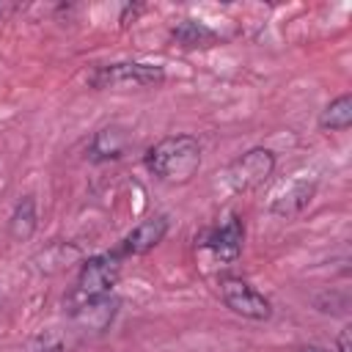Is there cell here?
Listing matches in <instances>:
<instances>
[{"mask_svg":"<svg viewBox=\"0 0 352 352\" xmlns=\"http://www.w3.org/2000/svg\"><path fill=\"white\" fill-rule=\"evenodd\" d=\"M146 168L168 184L190 182L201 168V143L192 135H173L160 140L146 154Z\"/></svg>","mask_w":352,"mask_h":352,"instance_id":"obj_1","label":"cell"},{"mask_svg":"<svg viewBox=\"0 0 352 352\" xmlns=\"http://www.w3.org/2000/svg\"><path fill=\"white\" fill-rule=\"evenodd\" d=\"M165 80V69L157 63H107L96 66L88 77L94 88H151Z\"/></svg>","mask_w":352,"mask_h":352,"instance_id":"obj_2","label":"cell"},{"mask_svg":"<svg viewBox=\"0 0 352 352\" xmlns=\"http://www.w3.org/2000/svg\"><path fill=\"white\" fill-rule=\"evenodd\" d=\"M121 278V256L118 253H102L82 261L77 275V294L82 300L104 297L113 292V286Z\"/></svg>","mask_w":352,"mask_h":352,"instance_id":"obj_3","label":"cell"},{"mask_svg":"<svg viewBox=\"0 0 352 352\" xmlns=\"http://www.w3.org/2000/svg\"><path fill=\"white\" fill-rule=\"evenodd\" d=\"M272 170H275V154L270 148H250L228 165L226 182L231 184V190L245 192V190L264 184L272 176Z\"/></svg>","mask_w":352,"mask_h":352,"instance_id":"obj_4","label":"cell"},{"mask_svg":"<svg viewBox=\"0 0 352 352\" xmlns=\"http://www.w3.org/2000/svg\"><path fill=\"white\" fill-rule=\"evenodd\" d=\"M220 297L226 302V308H231L234 314L245 316V319H253V322H264L272 316V305L270 300L256 292L248 280L242 278H223L220 280Z\"/></svg>","mask_w":352,"mask_h":352,"instance_id":"obj_5","label":"cell"},{"mask_svg":"<svg viewBox=\"0 0 352 352\" xmlns=\"http://www.w3.org/2000/svg\"><path fill=\"white\" fill-rule=\"evenodd\" d=\"M165 234H168V217H151V220H143L140 226H135L126 236H124V242H121V248L116 250L118 256H143V253H148V250H154L162 239H165Z\"/></svg>","mask_w":352,"mask_h":352,"instance_id":"obj_6","label":"cell"},{"mask_svg":"<svg viewBox=\"0 0 352 352\" xmlns=\"http://www.w3.org/2000/svg\"><path fill=\"white\" fill-rule=\"evenodd\" d=\"M242 242H245V228H242L239 217L226 220L223 226L212 228V231L201 239V245L209 248L212 256L220 258V261H234V258L242 253Z\"/></svg>","mask_w":352,"mask_h":352,"instance_id":"obj_7","label":"cell"},{"mask_svg":"<svg viewBox=\"0 0 352 352\" xmlns=\"http://www.w3.org/2000/svg\"><path fill=\"white\" fill-rule=\"evenodd\" d=\"M118 311V300L104 294V297H91L85 300L82 305H77L74 311V322L82 327V330H91V333H102L107 330V324L113 322Z\"/></svg>","mask_w":352,"mask_h":352,"instance_id":"obj_8","label":"cell"},{"mask_svg":"<svg viewBox=\"0 0 352 352\" xmlns=\"http://www.w3.org/2000/svg\"><path fill=\"white\" fill-rule=\"evenodd\" d=\"M314 192H316V184L314 182H305V179H294L280 195H275V201H272V214H280V217H292V214H297V212H302L308 204H311V198H314Z\"/></svg>","mask_w":352,"mask_h":352,"instance_id":"obj_9","label":"cell"},{"mask_svg":"<svg viewBox=\"0 0 352 352\" xmlns=\"http://www.w3.org/2000/svg\"><path fill=\"white\" fill-rule=\"evenodd\" d=\"M129 143V135L121 129V126H104L99 129L94 138H91V148H88V157L94 162H104V160H118L124 154Z\"/></svg>","mask_w":352,"mask_h":352,"instance_id":"obj_10","label":"cell"},{"mask_svg":"<svg viewBox=\"0 0 352 352\" xmlns=\"http://www.w3.org/2000/svg\"><path fill=\"white\" fill-rule=\"evenodd\" d=\"M170 38L184 47V50H195V47H212L217 41V33L212 28H206L204 22L195 19H182L176 22V28L170 30Z\"/></svg>","mask_w":352,"mask_h":352,"instance_id":"obj_11","label":"cell"},{"mask_svg":"<svg viewBox=\"0 0 352 352\" xmlns=\"http://www.w3.org/2000/svg\"><path fill=\"white\" fill-rule=\"evenodd\" d=\"M33 231H36V201L30 195H25L14 206V214L8 220V234H11V239L25 242L33 236Z\"/></svg>","mask_w":352,"mask_h":352,"instance_id":"obj_12","label":"cell"},{"mask_svg":"<svg viewBox=\"0 0 352 352\" xmlns=\"http://www.w3.org/2000/svg\"><path fill=\"white\" fill-rule=\"evenodd\" d=\"M352 124V96L349 94H341L338 99H333L322 116H319V126L322 129H333V132H344L349 129Z\"/></svg>","mask_w":352,"mask_h":352,"instance_id":"obj_13","label":"cell"},{"mask_svg":"<svg viewBox=\"0 0 352 352\" xmlns=\"http://www.w3.org/2000/svg\"><path fill=\"white\" fill-rule=\"evenodd\" d=\"M349 338H352V327H344V330L338 333V352H352Z\"/></svg>","mask_w":352,"mask_h":352,"instance_id":"obj_14","label":"cell"},{"mask_svg":"<svg viewBox=\"0 0 352 352\" xmlns=\"http://www.w3.org/2000/svg\"><path fill=\"white\" fill-rule=\"evenodd\" d=\"M302 352H324V349H319V346H305Z\"/></svg>","mask_w":352,"mask_h":352,"instance_id":"obj_15","label":"cell"}]
</instances>
